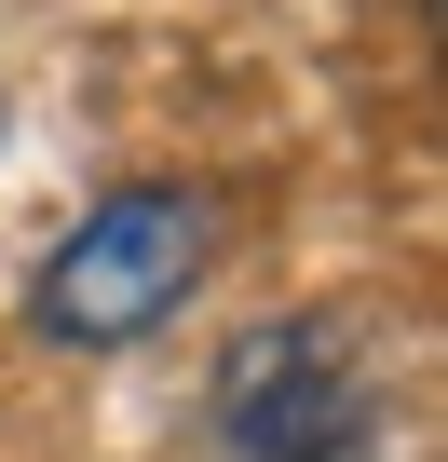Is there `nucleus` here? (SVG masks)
Here are the masks:
<instances>
[{
  "instance_id": "1",
  "label": "nucleus",
  "mask_w": 448,
  "mask_h": 462,
  "mask_svg": "<svg viewBox=\"0 0 448 462\" xmlns=\"http://www.w3.org/2000/svg\"><path fill=\"white\" fill-rule=\"evenodd\" d=\"M204 273H217V204L190 177H123L41 245L28 327L55 354H136V340H163L204 300Z\"/></svg>"
},
{
  "instance_id": "2",
  "label": "nucleus",
  "mask_w": 448,
  "mask_h": 462,
  "mask_svg": "<svg viewBox=\"0 0 448 462\" xmlns=\"http://www.w3.org/2000/svg\"><path fill=\"white\" fill-rule=\"evenodd\" d=\"M204 435L232 462H380L394 408L340 313H259V327H232V354L204 381Z\"/></svg>"
}]
</instances>
